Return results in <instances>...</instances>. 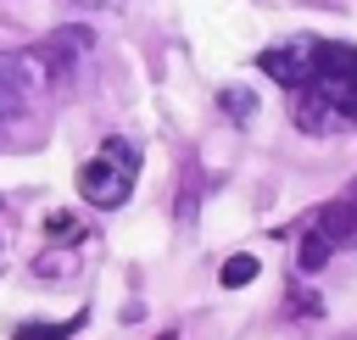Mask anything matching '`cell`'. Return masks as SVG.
Listing matches in <instances>:
<instances>
[{"mask_svg": "<svg viewBox=\"0 0 357 340\" xmlns=\"http://www.w3.org/2000/svg\"><path fill=\"white\" fill-rule=\"evenodd\" d=\"M84 329V312L78 318H67V323H17V334L11 340H73Z\"/></svg>", "mask_w": 357, "mask_h": 340, "instance_id": "obj_7", "label": "cell"}, {"mask_svg": "<svg viewBox=\"0 0 357 340\" xmlns=\"http://www.w3.org/2000/svg\"><path fill=\"white\" fill-rule=\"evenodd\" d=\"M312 61H318V39H312V33H301V39H284V45H268V50L257 56V67H262L273 84H284V89H301V84H312Z\"/></svg>", "mask_w": 357, "mask_h": 340, "instance_id": "obj_3", "label": "cell"}, {"mask_svg": "<svg viewBox=\"0 0 357 340\" xmlns=\"http://www.w3.org/2000/svg\"><path fill=\"white\" fill-rule=\"evenodd\" d=\"M134 173H139V150L112 134V139L100 145V156H89V162L78 167V195H84L89 206L112 212V206H123V201L134 195Z\"/></svg>", "mask_w": 357, "mask_h": 340, "instance_id": "obj_1", "label": "cell"}, {"mask_svg": "<svg viewBox=\"0 0 357 340\" xmlns=\"http://www.w3.org/2000/svg\"><path fill=\"white\" fill-rule=\"evenodd\" d=\"M301 89H318L346 123H357V45H340V39H318V61H312V84Z\"/></svg>", "mask_w": 357, "mask_h": 340, "instance_id": "obj_2", "label": "cell"}, {"mask_svg": "<svg viewBox=\"0 0 357 340\" xmlns=\"http://www.w3.org/2000/svg\"><path fill=\"white\" fill-rule=\"evenodd\" d=\"M312 223L335 240V251H340V245H357V201H335V206L312 212Z\"/></svg>", "mask_w": 357, "mask_h": 340, "instance_id": "obj_5", "label": "cell"}, {"mask_svg": "<svg viewBox=\"0 0 357 340\" xmlns=\"http://www.w3.org/2000/svg\"><path fill=\"white\" fill-rule=\"evenodd\" d=\"M329 256H335V240H329L318 223H307V234H301V251H296V268H301V273H318Z\"/></svg>", "mask_w": 357, "mask_h": 340, "instance_id": "obj_6", "label": "cell"}, {"mask_svg": "<svg viewBox=\"0 0 357 340\" xmlns=\"http://www.w3.org/2000/svg\"><path fill=\"white\" fill-rule=\"evenodd\" d=\"M257 268H262V262H257L251 251H240V256H229V262L218 268V284H223V290H240V284L257 279Z\"/></svg>", "mask_w": 357, "mask_h": 340, "instance_id": "obj_8", "label": "cell"}, {"mask_svg": "<svg viewBox=\"0 0 357 340\" xmlns=\"http://www.w3.org/2000/svg\"><path fill=\"white\" fill-rule=\"evenodd\" d=\"M218 100H223V111H229V117H240V123L257 111V95H251V89H223Z\"/></svg>", "mask_w": 357, "mask_h": 340, "instance_id": "obj_9", "label": "cell"}, {"mask_svg": "<svg viewBox=\"0 0 357 340\" xmlns=\"http://www.w3.org/2000/svg\"><path fill=\"white\" fill-rule=\"evenodd\" d=\"M0 117H6V106H0Z\"/></svg>", "mask_w": 357, "mask_h": 340, "instance_id": "obj_11", "label": "cell"}, {"mask_svg": "<svg viewBox=\"0 0 357 340\" xmlns=\"http://www.w3.org/2000/svg\"><path fill=\"white\" fill-rule=\"evenodd\" d=\"M84 6H117V0H84Z\"/></svg>", "mask_w": 357, "mask_h": 340, "instance_id": "obj_10", "label": "cell"}, {"mask_svg": "<svg viewBox=\"0 0 357 340\" xmlns=\"http://www.w3.org/2000/svg\"><path fill=\"white\" fill-rule=\"evenodd\" d=\"M290 111H296L301 134H335V128H346V117H340L318 89H290Z\"/></svg>", "mask_w": 357, "mask_h": 340, "instance_id": "obj_4", "label": "cell"}]
</instances>
